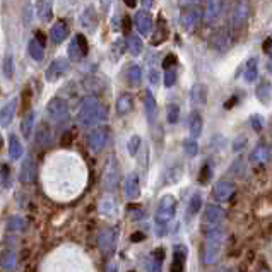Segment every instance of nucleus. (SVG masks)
I'll use <instances>...</instances> for the list:
<instances>
[{"instance_id": "12", "label": "nucleus", "mask_w": 272, "mask_h": 272, "mask_svg": "<svg viewBox=\"0 0 272 272\" xmlns=\"http://www.w3.org/2000/svg\"><path fill=\"white\" fill-rule=\"evenodd\" d=\"M36 173H38V166H36L34 158L29 154V156H26V160L22 161L19 180L22 181V183H33V181L36 180Z\"/></svg>"}, {"instance_id": "46", "label": "nucleus", "mask_w": 272, "mask_h": 272, "mask_svg": "<svg viewBox=\"0 0 272 272\" xmlns=\"http://www.w3.org/2000/svg\"><path fill=\"white\" fill-rule=\"evenodd\" d=\"M160 69H158L156 65H149V83H151L152 86H158V83H160Z\"/></svg>"}, {"instance_id": "22", "label": "nucleus", "mask_w": 272, "mask_h": 272, "mask_svg": "<svg viewBox=\"0 0 272 272\" xmlns=\"http://www.w3.org/2000/svg\"><path fill=\"white\" fill-rule=\"evenodd\" d=\"M17 257L16 253L11 250V248H6V250L0 252V267L7 272H12L16 269V264H17Z\"/></svg>"}, {"instance_id": "19", "label": "nucleus", "mask_w": 272, "mask_h": 272, "mask_svg": "<svg viewBox=\"0 0 272 272\" xmlns=\"http://www.w3.org/2000/svg\"><path fill=\"white\" fill-rule=\"evenodd\" d=\"M202 129H204V120L202 115L199 111H192L188 119V130H190V137L199 139L202 135Z\"/></svg>"}, {"instance_id": "17", "label": "nucleus", "mask_w": 272, "mask_h": 272, "mask_svg": "<svg viewBox=\"0 0 272 272\" xmlns=\"http://www.w3.org/2000/svg\"><path fill=\"white\" fill-rule=\"evenodd\" d=\"M67 34H69V24H67L65 21H57L55 24L52 26V29H50V40L55 45H60L62 42H65Z\"/></svg>"}, {"instance_id": "28", "label": "nucleus", "mask_w": 272, "mask_h": 272, "mask_svg": "<svg viewBox=\"0 0 272 272\" xmlns=\"http://www.w3.org/2000/svg\"><path fill=\"white\" fill-rule=\"evenodd\" d=\"M163 257H165V250L163 248H156L147 260V272H161Z\"/></svg>"}, {"instance_id": "37", "label": "nucleus", "mask_w": 272, "mask_h": 272, "mask_svg": "<svg viewBox=\"0 0 272 272\" xmlns=\"http://www.w3.org/2000/svg\"><path fill=\"white\" fill-rule=\"evenodd\" d=\"M38 16H40V19L45 22H48L52 19V6H50L48 0H40L38 2Z\"/></svg>"}, {"instance_id": "10", "label": "nucleus", "mask_w": 272, "mask_h": 272, "mask_svg": "<svg viewBox=\"0 0 272 272\" xmlns=\"http://www.w3.org/2000/svg\"><path fill=\"white\" fill-rule=\"evenodd\" d=\"M235 193V183H231L228 180H221L212 187V199L216 202H226L233 197Z\"/></svg>"}, {"instance_id": "13", "label": "nucleus", "mask_w": 272, "mask_h": 272, "mask_svg": "<svg viewBox=\"0 0 272 272\" xmlns=\"http://www.w3.org/2000/svg\"><path fill=\"white\" fill-rule=\"evenodd\" d=\"M221 14H223V0H207L206 11H204L206 24H216Z\"/></svg>"}, {"instance_id": "52", "label": "nucleus", "mask_w": 272, "mask_h": 272, "mask_svg": "<svg viewBox=\"0 0 272 272\" xmlns=\"http://www.w3.org/2000/svg\"><path fill=\"white\" fill-rule=\"evenodd\" d=\"M144 237H142V235H134V237H132V240H134V242H137V240H142Z\"/></svg>"}, {"instance_id": "3", "label": "nucleus", "mask_w": 272, "mask_h": 272, "mask_svg": "<svg viewBox=\"0 0 272 272\" xmlns=\"http://www.w3.org/2000/svg\"><path fill=\"white\" fill-rule=\"evenodd\" d=\"M202 17H204V12H202L201 7H199V6H190V7L181 11L180 24H181V28H183L185 31L192 33V31H196L199 26H201Z\"/></svg>"}, {"instance_id": "38", "label": "nucleus", "mask_w": 272, "mask_h": 272, "mask_svg": "<svg viewBox=\"0 0 272 272\" xmlns=\"http://www.w3.org/2000/svg\"><path fill=\"white\" fill-rule=\"evenodd\" d=\"M201 206H202V197L199 196V193H193L188 202V207H187V216L193 217L199 211H201Z\"/></svg>"}, {"instance_id": "35", "label": "nucleus", "mask_w": 272, "mask_h": 272, "mask_svg": "<svg viewBox=\"0 0 272 272\" xmlns=\"http://www.w3.org/2000/svg\"><path fill=\"white\" fill-rule=\"evenodd\" d=\"M127 45H129V50L132 55H140L144 50V43H142V38L140 36H135V34H130L129 40H127Z\"/></svg>"}, {"instance_id": "9", "label": "nucleus", "mask_w": 272, "mask_h": 272, "mask_svg": "<svg viewBox=\"0 0 272 272\" xmlns=\"http://www.w3.org/2000/svg\"><path fill=\"white\" fill-rule=\"evenodd\" d=\"M224 219H226V211L219 206H209L206 212H204V226H207V228L221 226Z\"/></svg>"}, {"instance_id": "21", "label": "nucleus", "mask_w": 272, "mask_h": 272, "mask_svg": "<svg viewBox=\"0 0 272 272\" xmlns=\"http://www.w3.org/2000/svg\"><path fill=\"white\" fill-rule=\"evenodd\" d=\"M221 255V247L219 242H207L206 248H204V262L206 264H216Z\"/></svg>"}, {"instance_id": "47", "label": "nucleus", "mask_w": 272, "mask_h": 272, "mask_svg": "<svg viewBox=\"0 0 272 272\" xmlns=\"http://www.w3.org/2000/svg\"><path fill=\"white\" fill-rule=\"evenodd\" d=\"M211 178V166L206 165L202 168V173H201V183H206V181H209Z\"/></svg>"}, {"instance_id": "27", "label": "nucleus", "mask_w": 272, "mask_h": 272, "mask_svg": "<svg viewBox=\"0 0 272 272\" xmlns=\"http://www.w3.org/2000/svg\"><path fill=\"white\" fill-rule=\"evenodd\" d=\"M185 258H187V252H185V248L183 247H175L173 262H171V272H183Z\"/></svg>"}, {"instance_id": "11", "label": "nucleus", "mask_w": 272, "mask_h": 272, "mask_svg": "<svg viewBox=\"0 0 272 272\" xmlns=\"http://www.w3.org/2000/svg\"><path fill=\"white\" fill-rule=\"evenodd\" d=\"M248 17H250V4L248 0H240L233 11V28H243L248 22Z\"/></svg>"}, {"instance_id": "36", "label": "nucleus", "mask_w": 272, "mask_h": 272, "mask_svg": "<svg viewBox=\"0 0 272 272\" xmlns=\"http://www.w3.org/2000/svg\"><path fill=\"white\" fill-rule=\"evenodd\" d=\"M146 111H147V119L149 122H154L158 116V106H156V99L151 93L146 94Z\"/></svg>"}, {"instance_id": "15", "label": "nucleus", "mask_w": 272, "mask_h": 272, "mask_svg": "<svg viewBox=\"0 0 272 272\" xmlns=\"http://www.w3.org/2000/svg\"><path fill=\"white\" fill-rule=\"evenodd\" d=\"M119 180H120V170H119V165H116L115 160H111L108 163L106 166V171H105V187L108 190H113L119 185Z\"/></svg>"}, {"instance_id": "7", "label": "nucleus", "mask_w": 272, "mask_h": 272, "mask_svg": "<svg viewBox=\"0 0 272 272\" xmlns=\"http://www.w3.org/2000/svg\"><path fill=\"white\" fill-rule=\"evenodd\" d=\"M106 142H108V130L103 129V127H98V129H94L88 135V146L93 152H101L105 149Z\"/></svg>"}, {"instance_id": "49", "label": "nucleus", "mask_w": 272, "mask_h": 272, "mask_svg": "<svg viewBox=\"0 0 272 272\" xmlns=\"http://www.w3.org/2000/svg\"><path fill=\"white\" fill-rule=\"evenodd\" d=\"M252 125L255 127L257 130H260L262 127H264V119H260V116H252Z\"/></svg>"}, {"instance_id": "40", "label": "nucleus", "mask_w": 272, "mask_h": 272, "mask_svg": "<svg viewBox=\"0 0 272 272\" xmlns=\"http://www.w3.org/2000/svg\"><path fill=\"white\" fill-rule=\"evenodd\" d=\"M0 185L4 188L11 187V168L7 163H0Z\"/></svg>"}, {"instance_id": "5", "label": "nucleus", "mask_w": 272, "mask_h": 272, "mask_svg": "<svg viewBox=\"0 0 272 272\" xmlns=\"http://www.w3.org/2000/svg\"><path fill=\"white\" fill-rule=\"evenodd\" d=\"M88 40L84 34H75L69 45V58L72 62H79L88 55Z\"/></svg>"}, {"instance_id": "39", "label": "nucleus", "mask_w": 272, "mask_h": 272, "mask_svg": "<svg viewBox=\"0 0 272 272\" xmlns=\"http://www.w3.org/2000/svg\"><path fill=\"white\" fill-rule=\"evenodd\" d=\"M7 229L12 231V233H21V231L26 229V221L22 217H11L7 221Z\"/></svg>"}, {"instance_id": "4", "label": "nucleus", "mask_w": 272, "mask_h": 272, "mask_svg": "<svg viewBox=\"0 0 272 272\" xmlns=\"http://www.w3.org/2000/svg\"><path fill=\"white\" fill-rule=\"evenodd\" d=\"M47 116L55 124H60V122H65L69 119V105H67L65 99L62 98H53L48 101L47 105Z\"/></svg>"}, {"instance_id": "26", "label": "nucleus", "mask_w": 272, "mask_h": 272, "mask_svg": "<svg viewBox=\"0 0 272 272\" xmlns=\"http://www.w3.org/2000/svg\"><path fill=\"white\" fill-rule=\"evenodd\" d=\"M250 160L252 163H255V165H265V163L270 160V149L264 146V144H260V146H257L253 149Z\"/></svg>"}, {"instance_id": "14", "label": "nucleus", "mask_w": 272, "mask_h": 272, "mask_svg": "<svg viewBox=\"0 0 272 272\" xmlns=\"http://www.w3.org/2000/svg\"><path fill=\"white\" fill-rule=\"evenodd\" d=\"M207 86L202 84V83H197L193 84V88L190 89V103H192V106H204L207 101Z\"/></svg>"}, {"instance_id": "31", "label": "nucleus", "mask_w": 272, "mask_h": 272, "mask_svg": "<svg viewBox=\"0 0 272 272\" xmlns=\"http://www.w3.org/2000/svg\"><path fill=\"white\" fill-rule=\"evenodd\" d=\"M28 50H29V55L33 57V60L42 62L45 58V45L40 42V40H31L28 45Z\"/></svg>"}, {"instance_id": "53", "label": "nucleus", "mask_w": 272, "mask_h": 272, "mask_svg": "<svg viewBox=\"0 0 272 272\" xmlns=\"http://www.w3.org/2000/svg\"><path fill=\"white\" fill-rule=\"evenodd\" d=\"M267 69H269V72H270V74H272V60H270L269 63H267Z\"/></svg>"}, {"instance_id": "34", "label": "nucleus", "mask_w": 272, "mask_h": 272, "mask_svg": "<svg viewBox=\"0 0 272 272\" xmlns=\"http://www.w3.org/2000/svg\"><path fill=\"white\" fill-rule=\"evenodd\" d=\"M2 72H4V77H6L7 81H12V77H14V57H12L11 52H7L6 57H4Z\"/></svg>"}, {"instance_id": "33", "label": "nucleus", "mask_w": 272, "mask_h": 272, "mask_svg": "<svg viewBox=\"0 0 272 272\" xmlns=\"http://www.w3.org/2000/svg\"><path fill=\"white\" fill-rule=\"evenodd\" d=\"M127 79H129L130 86H139L142 83V69H140V65H137V63L130 65L129 70H127Z\"/></svg>"}, {"instance_id": "51", "label": "nucleus", "mask_w": 272, "mask_h": 272, "mask_svg": "<svg viewBox=\"0 0 272 272\" xmlns=\"http://www.w3.org/2000/svg\"><path fill=\"white\" fill-rule=\"evenodd\" d=\"M124 2H125L130 9H134L135 6H137V0H124Z\"/></svg>"}, {"instance_id": "44", "label": "nucleus", "mask_w": 272, "mask_h": 272, "mask_svg": "<svg viewBox=\"0 0 272 272\" xmlns=\"http://www.w3.org/2000/svg\"><path fill=\"white\" fill-rule=\"evenodd\" d=\"M176 83V67L165 69V86L166 88H173Z\"/></svg>"}, {"instance_id": "2", "label": "nucleus", "mask_w": 272, "mask_h": 272, "mask_svg": "<svg viewBox=\"0 0 272 272\" xmlns=\"http://www.w3.org/2000/svg\"><path fill=\"white\" fill-rule=\"evenodd\" d=\"M176 212V199L173 196H165L161 197L160 204H158L156 216H154V223H156L158 229L165 231L166 226L171 223Z\"/></svg>"}, {"instance_id": "50", "label": "nucleus", "mask_w": 272, "mask_h": 272, "mask_svg": "<svg viewBox=\"0 0 272 272\" xmlns=\"http://www.w3.org/2000/svg\"><path fill=\"white\" fill-rule=\"evenodd\" d=\"M99 2H101V7L105 9V11H108V7L113 4V0H99Z\"/></svg>"}, {"instance_id": "18", "label": "nucleus", "mask_w": 272, "mask_h": 272, "mask_svg": "<svg viewBox=\"0 0 272 272\" xmlns=\"http://www.w3.org/2000/svg\"><path fill=\"white\" fill-rule=\"evenodd\" d=\"M16 105L17 101L12 99V101L6 103L2 108H0V127H9L14 120V115H16Z\"/></svg>"}, {"instance_id": "1", "label": "nucleus", "mask_w": 272, "mask_h": 272, "mask_svg": "<svg viewBox=\"0 0 272 272\" xmlns=\"http://www.w3.org/2000/svg\"><path fill=\"white\" fill-rule=\"evenodd\" d=\"M108 119L106 106L94 96H86L77 111V122L83 127H94Z\"/></svg>"}, {"instance_id": "25", "label": "nucleus", "mask_w": 272, "mask_h": 272, "mask_svg": "<svg viewBox=\"0 0 272 272\" xmlns=\"http://www.w3.org/2000/svg\"><path fill=\"white\" fill-rule=\"evenodd\" d=\"M257 77H258V60L257 58H250V60L247 62V65H245L243 79H245V83L252 84L257 81Z\"/></svg>"}, {"instance_id": "6", "label": "nucleus", "mask_w": 272, "mask_h": 272, "mask_svg": "<svg viewBox=\"0 0 272 272\" xmlns=\"http://www.w3.org/2000/svg\"><path fill=\"white\" fill-rule=\"evenodd\" d=\"M67 70H69V60L67 58H55L48 65V69L45 70V77H47L48 83H55L67 74Z\"/></svg>"}, {"instance_id": "23", "label": "nucleus", "mask_w": 272, "mask_h": 272, "mask_svg": "<svg viewBox=\"0 0 272 272\" xmlns=\"http://www.w3.org/2000/svg\"><path fill=\"white\" fill-rule=\"evenodd\" d=\"M22 154H24V147H22L19 137L14 134H11L9 135V156H11V160L12 161L21 160Z\"/></svg>"}, {"instance_id": "42", "label": "nucleus", "mask_w": 272, "mask_h": 272, "mask_svg": "<svg viewBox=\"0 0 272 272\" xmlns=\"http://www.w3.org/2000/svg\"><path fill=\"white\" fill-rule=\"evenodd\" d=\"M139 147H140V137L139 135H132L127 142V149H129V154L130 156H135L139 152Z\"/></svg>"}, {"instance_id": "54", "label": "nucleus", "mask_w": 272, "mask_h": 272, "mask_svg": "<svg viewBox=\"0 0 272 272\" xmlns=\"http://www.w3.org/2000/svg\"><path fill=\"white\" fill-rule=\"evenodd\" d=\"M269 57H270V60H272V48L269 50Z\"/></svg>"}, {"instance_id": "41", "label": "nucleus", "mask_w": 272, "mask_h": 272, "mask_svg": "<svg viewBox=\"0 0 272 272\" xmlns=\"http://www.w3.org/2000/svg\"><path fill=\"white\" fill-rule=\"evenodd\" d=\"M183 151L187 156L190 158H193V156H197V152H199V144H197V139H193V137H190L187 139L183 142Z\"/></svg>"}, {"instance_id": "30", "label": "nucleus", "mask_w": 272, "mask_h": 272, "mask_svg": "<svg viewBox=\"0 0 272 272\" xmlns=\"http://www.w3.org/2000/svg\"><path fill=\"white\" fill-rule=\"evenodd\" d=\"M257 99L264 105H269L272 99V86L269 81H264L260 86L257 88Z\"/></svg>"}, {"instance_id": "8", "label": "nucleus", "mask_w": 272, "mask_h": 272, "mask_svg": "<svg viewBox=\"0 0 272 272\" xmlns=\"http://www.w3.org/2000/svg\"><path fill=\"white\" fill-rule=\"evenodd\" d=\"M134 26L139 31L140 36H149L154 29V19L152 16L146 11H137L134 16Z\"/></svg>"}, {"instance_id": "55", "label": "nucleus", "mask_w": 272, "mask_h": 272, "mask_svg": "<svg viewBox=\"0 0 272 272\" xmlns=\"http://www.w3.org/2000/svg\"><path fill=\"white\" fill-rule=\"evenodd\" d=\"M0 149H2V135H0Z\"/></svg>"}, {"instance_id": "16", "label": "nucleus", "mask_w": 272, "mask_h": 272, "mask_svg": "<svg viewBox=\"0 0 272 272\" xmlns=\"http://www.w3.org/2000/svg\"><path fill=\"white\" fill-rule=\"evenodd\" d=\"M125 196L130 201H135L140 196V180L137 173H130L125 178Z\"/></svg>"}, {"instance_id": "29", "label": "nucleus", "mask_w": 272, "mask_h": 272, "mask_svg": "<svg viewBox=\"0 0 272 272\" xmlns=\"http://www.w3.org/2000/svg\"><path fill=\"white\" fill-rule=\"evenodd\" d=\"M81 22H83V26L88 31H94L96 29V24H98V17H96V12L93 11V9H86L83 12V16H81Z\"/></svg>"}, {"instance_id": "43", "label": "nucleus", "mask_w": 272, "mask_h": 272, "mask_svg": "<svg viewBox=\"0 0 272 272\" xmlns=\"http://www.w3.org/2000/svg\"><path fill=\"white\" fill-rule=\"evenodd\" d=\"M99 211L103 212V214H111V212H115V201L113 199H103L101 204H99Z\"/></svg>"}, {"instance_id": "45", "label": "nucleus", "mask_w": 272, "mask_h": 272, "mask_svg": "<svg viewBox=\"0 0 272 272\" xmlns=\"http://www.w3.org/2000/svg\"><path fill=\"white\" fill-rule=\"evenodd\" d=\"M180 119V108L176 105H170V108H168V122L170 124H176Z\"/></svg>"}, {"instance_id": "20", "label": "nucleus", "mask_w": 272, "mask_h": 272, "mask_svg": "<svg viewBox=\"0 0 272 272\" xmlns=\"http://www.w3.org/2000/svg\"><path fill=\"white\" fill-rule=\"evenodd\" d=\"M115 238H116V235H115V231H113V229L101 231V233H99V237H98L99 248H101V250L105 252V253L111 252L113 247H115Z\"/></svg>"}, {"instance_id": "32", "label": "nucleus", "mask_w": 272, "mask_h": 272, "mask_svg": "<svg viewBox=\"0 0 272 272\" xmlns=\"http://www.w3.org/2000/svg\"><path fill=\"white\" fill-rule=\"evenodd\" d=\"M34 116H36L34 111H28V113L24 115V119H22V122H21V132H22V135H24L26 139H29L31 134H33Z\"/></svg>"}, {"instance_id": "56", "label": "nucleus", "mask_w": 272, "mask_h": 272, "mask_svg": "<svg viewBox=\"0 0 272 272\" xmlns=\"http://www.w3.org/2000/svg\"><path fill=\"white\" fill-rule=\"evenodd\" d=\"M219 272H226V270H219Z\"/></svg>"}, {"instance_id": "48", "label": "nucleus", "mask_w": 272, "mask_h": 272, "mask_svg": "<svg viewBox=\"0 0 272 272\" xmlns=\"http://www.w3.org/2000/svg\"><path fill=\"white\" fill-rule=\"evenodd\" d=\"M163 67L165 69H171V67H176V57L175 55H168L163 62Z\"/></svg>"}, {"instance_id": "24", "label": "nucleus", "mask_w": 272, "mask_h": 272, "mask_svg": "<svg viewBox=\"0 0 272 272\" xmlns=\"http://www.w3.org/2000/svg\"><path fill=\"white\" fill-rule=\"evenodd\" d=\"M132 108H134V99L132 96H130L129 93H124V94H120L119 99H116V113L119 115H129L130 111H132Z\"/></svg>"}]
</instances>
